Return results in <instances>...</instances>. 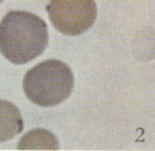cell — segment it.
<instances>
[{"instance_id": "4", "label": "cell", "mask_w": 155, "mask_h": 151, "mask_svg": "<svg viewBox=\"0 0 155 151\" xmlns=\"http://www.w3.org/2000/svg\"><path fill=\"white\" fill-rule=\"evenodd\" d=\"M23 130L19 108L7 100H0V142H7Z\"/></svg>"}, {"instance_id": "1", "label": "cell", "mask_w": 155, "mask_h": 151, "mask_svg": "<svg viewBox=\"0 0 155 151\" xmlns=\"http://www.w3.org/2000/svg\"><path fill=\"white\" fill-rule=\"evenodd\" d=\"M48 41L47 23L34 13L11 11L0 22V53L13 64H26L39 57Z\"/></svg>"}, {"instance_id": "3", "label": "cell", "mask_w": 155, "mask_h": 151, "mask_svg": "<svg viewBox=\"0 0 155 151\" xmlns=\"http://www.w3.org/2000/svg\"><path fill=\"white\" fill-rule=\"evenodd\" d=\"M46 9L55 29L68 36L87 31L97 19L94 0H50Z\"/></svg>"}, {"instance_id": "5", "label": "cell", "mask_w": 155, "mask_h": 151, "mask_svg": "<svg viewBox=\"0 0 155 151\" xmlns=\"http://www.w3.org/2000/svg\"><path fill=\"white\" fill-rule=\"evenodd\" d=\"M18 150H58L56 136L43 128L33 129L21 137Z\"/></svg>"}, {"instance_id": "6", "label": "cell", "mask_w": 155, "mask_h": 151, "mask_svg": "<svg viewBox=\"0 0 155 151\" xmlns=\"http://www.w3.org/2000/svg\"><path fill=\"white\" fill-rule=\"evenodd\" d=\"M2 1H4V0H0V4H1V2H2Z\"/></svg>"}, {"instance_id": "2", "label": "cell", "mask_w": 155, "mask_h": 151, "mask_svg": "<svg viewBox=\"0 0 155 151\" xmlns=\"http://www.w3.org/2000/svg\"><path fill=\"white\" fill-rule=\"evenodd\" d=\"M72 71L64 62L47 59L39 63L23 77L26 97L41 107H54L69 98L74 88Z\"/></svg>"}]
</instances>
